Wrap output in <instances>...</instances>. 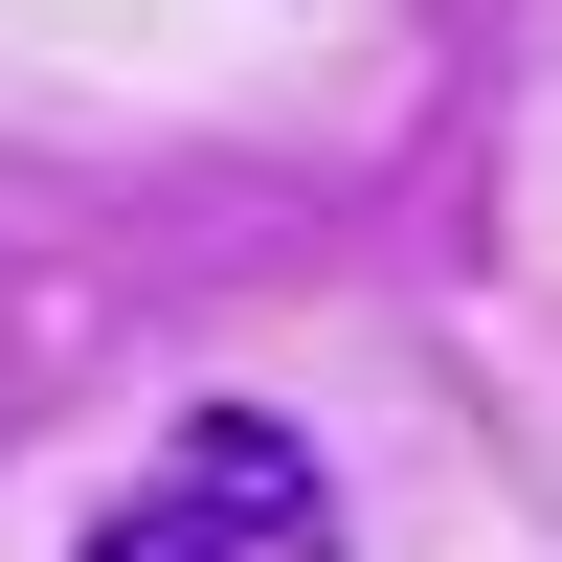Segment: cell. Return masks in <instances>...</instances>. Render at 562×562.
I'll return each mask as SVG.
<instances>
[{"instance_id":"cell-2","label":"cell","mask_w":562,"mask_h":562,"mask_svg":"<svg viewBox=\"0 0 562 562\" xmlns=\"http://www.w3.org/2000/svg\"><path fill=\"white\" fill-rule=\"evenodd\" d=\"M90 562H180V540H158V518H113V540H90Z\"/></svg>"},{"instance_id":"cell-1","label":"cell","mask_w":562,"mask_h":562,"mask_svg":"<svg viewBox=\"0 0 562 562\" xmlns=\"http://www.w3.org/2000/svg\"><path fill=\"white\" fill-rule=\"evenodd\" d=\"M158 540H180V562H338V495H315V450L270 428V405H180Z\"/></svg>"}]
</instances>
